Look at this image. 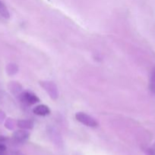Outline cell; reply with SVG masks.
<instances>
[{"label": "cell", "instance_id": "cell-6", "mask_svg": "<svg viewBox=\"0 0 155 155\" xmlns=\"http://www.w3.org/2000/svg\"><path fill=\"white\" fill-rule=\"evenodd\" d=\"M149 89L153 94H155V67L152 69L149 81Z\"/></svg>", "mask_w": 155, "mask_h": 155}, {"label": "cell", "instance_id": "cell-2", "mask_svg": "<svg viewBox=\"0 0 155 155\" xmlns=\"http://www.w3.org/2000/svg\"><path fill=\"white\" fill-rule=\"evenodd\" d=\"M40 86L44 89V90L49 94L51 98L56 99L59 96L58 89L56 85L52 81H42L40 82Z\"/></svg>", "mask_w": 155, "mask_h": 155}, {"label": "cell", "instance_id": "cell-1", "mask_svg": "<svg viewBox=\"0 0 155 155\" xmlns=\"http://www.w3.org/2000/svg\"><path fill=\"white\" fill-rule=\"evenodd\" d=\"M75 118L78 122L89 127H98V122L94 118L83 112H78L75 114Z\"/></svg>", "mask_w": 155, "mask_h": 155}, {"label": "cell", "instance_id": "cell-8", "mask_svg": "<svg viewBox=\"0 0 155 155\" xmlns=\"http://www.w3.org/2000/svg\"><path fill=\"white\" fill-rule=\"evenodd\" d=\"M0 15L5 18H9V17H10L9 10L1 0H0Z\"/></svg>", "mask_w": 155, "mask_h": 155}, {"label": "cell", "instance_id": "cell-10", "mask_svg": "<svg viewBox=\"0 0 155 155\" xmlns=\"http://www.w3.org/2000/svg\"><path fill=\"white\" fill-rule=\"evenodd\" d=\"M9 68H10V70L8 69V73H9L10 71H11V74H15V73L17 72V70L18 69H17V67L15 64H9Z\"/></svg>", "mask_w": 155, "mask_h": 155}, {"label": "cell", "instance_id": "cell-3", "mask_svg": "<svg viewBox=\"0 0 155 155\" xmlns=\"http://www.w3.org/2000/svg\"><path fill=\"white\" fill-rule=\"evenodd\" d=\"M20 99L27 105H33L40 101L39 98L35 94L30 92H24L20 95Z\"/></svg>", "mask_w": 155, "mask_h": 155}, {"label": "cell", "instance_id": "cell-5", "mask_svg": "<svg viewBox=\"0 0 155 155\" xmlns=\"http://www.w3.org/2000/svg\"><path fill=\"white\" fill-rule=\"evenodd\" d=\"M33 112L37 116H46L50 114V110L48 107V106L45 104H40V105L36 106L33 109Z\"/></svg>", "mask_w": 155, "mask_h": 155}, {"label": "cell", "instance_id": "cell-11", "mask_svg": "<svg viewBox=\"0 0 155 155\" xmlns=\"http://www.w3.org/2000/svg\"><path fill=\"white\" fill-rule=\"evenodd\" d=\"M6 149H7V148H6V145H5L4 142L0 141V154H4Z\"/></svg>", "mask_w": 155, "mask_h": 155}, {"label": "cell", "instance_id": "cell-7", "mask_svg": "<svg viewBox=\"0 0 155 155\" xmlns=\"http://www.w3.org/2000/svg\"><path fill=\"white\" fill-rule=\"evenodd\" d=\"M18 127H20L22 130H27V129H32L33 128V124L30 120H19L18 122Z\"/></svg>", "mask_w": 155, "mask_h": 155}, {"label": "cell", "instance_id": "cell-9", "mask_svg": "<svg viewBox=\"0 0 155 155\" xmlns=\"http://www.w3.org/2000/svg\"><path fill=\"white\" fill-rule=\"evenodd\" d=\"M146 154H147V155H155V143L152 146H150V148H147Z\"/></svg>", "mask_w": 155, "mask_h": 155}, {"label": "cell", "instance_id": "cell-4", "mask_svg": "<svg viewBox=\"0 0 155 155\" xmlns=\"http://www.w3.org/2000/svg\"><path fill=\"white\" fill-rule=\"evenodd\" d=\"M29 136H30V134H29L28 132H27L26 130H17V131H15L13 134V140L15 141L16 143L22 144L27 142V139H29Z\"/></svg>", "mask_w": 155, "mask_h": 155}]
</instances>
